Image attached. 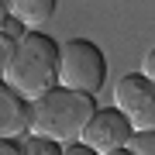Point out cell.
<instances>
[{"mask_svg": "<svg viewBox=\"0 0 155 155\" xmlns=\"http://www.w3.org/2000/svg\"><path fill=\"white\" fill-rule=\"evenodd\" d=\"M97 110H100L97 97L55 86L28 104V134H41V138L66 148V145L79 141L83 127L90 124V117Z\"/></svg>", "mask_w": 155, "mask_h": 155, "instance_id": "obj_1", "label": "cell"}, {"mask_svg": "<svg viewBox=\"0 0 155 155\" xmlns=\"http://www.w3.org/2000/svg\"><path fill=\"white\" fill-rule=\"evenodd\" d=\"M0 155H21V145H17V141H4V138H0Z\"/></svg>", "mask_w": 155, "mask_h": 155, "instance_id": "obj_14", "label": "cell"}, {"mask_svg": "<svg viewBox=\"0 0 155 155\" xmlns=\"http://www.w3.org/2000/svg\"><path fill=\"white\" fill-rule=\"evenodd\" d=\"M21 155H62V145L41 138V134H24L21 138Z\"/></svg>", "mask_w": 155, "mask_h": 155, "instance_id": "obj_8", "label": "cell"}, {"mask_svg": "<svg viewBox=\"0 0 155 155\" xmlns=\"http://www.w3.org/2000/svg\"><path fill=\"white\" fill-rule=\"evenodd\" d=\"M52 14H55V0H14L11 4V17H17L28 31L52 21Z\"/></svg>", "mask_w": 155, "mask_h": 155, "instance_id": "obj_7", "label": "cell"}, {"mask_svg": "<svg viewBox=\"0 0 155 155\" xmlns=\"http://www.w3.org/2000/svg\"><path fill=\"white\" fill-rule=\"evenodd\" d=\"M7 86L24 100H38L41 93L59 86V41L45 31H28L14 45L11 66H7Z\"/></svg>", "mask_w": 155, "mask_h": 155, "instance_id": "obj_2", "label": "cell"}, {"mask_svg": "<svg viewBox=\"0 0 155 155\" xmlns=\"http://www.w3.org/2000/svg\"><path fill=\"white\" fill-rule=\"evenodd\" d=\"M28 134V100L14 93L7 79H0V138L17 141Z\"/></svg>", "mask_w": 155, "mask_h": 155, "instance_id": "obj_6", "label": "cell"}, {"mask_svg": "<svg viewBox=\"0 0 155 155\" xmlns=\"http://www.w3.org/2000/svg\"><path fill=\"white\" fill-rule=\"evenodd\" d=\"M110 155H131V152H127V148H117V152H110Z\"/></svg>", "mask_w": 155, "mask_h": 155, "instance_id": "obj_16", "label": "cell"}, {"mask_svg": "<svg viewBox=\"0 0 155 155\" xmlns=\"http://www.w3.org/2000/svg\"><path fill=\"white\" fill-rule=\"evenodd\" d=\"M0 35H4L7 41H14V45H17V41L24 38V35H28V28H24V24L17 21V17H11V14H7V21L0 24Z\"/></svg>", "mask_w": 155, "mask_h": 155, "instance_id": "obj_10", "label": "cell"}, {"mask_svg": "<svg viewBox=\"0 0 155 155\" xmlns=\"http://www.w3.org/2000/svg\"><path fill=\"white\" fill-rule=\"evenodd\" d=\"M141 76L148 79V83H155V48H152L148 55L141 59Z\"/></svg>", "mask_w": 155, "mask_h": 155, "instance_id": "obj_12", "label": "cell"}, {"mask_svg": "<svg viewBox=\"0 0 155 155\" xmlns=\"http://www.w3.org/2000/svg\"><path fill=\"white\" fill-rule=\"evenodd\" d=\"M62 155H97V152H90L83 141H72V145H66V148H62Z\"/></svg>", "mask_w": 155, "mask_h": 155, "instance_id": "obj_13", "label": "cell"}, {"mask_svg": "<svg viewBox=\"0 0 155 155\" xmlns=\"http://www.w3.org/2000/svg\"><path fill=\"white\" fill-rule=\"evenodd\" d=\"M127 152H131V155H155V131H138V134H131Z\"/></svg>", "mask_w": 155, "mask_h": 155, "instance_id": "obj_9", "label": "cell"}, {"mask_svg": "<svg viewBox=\"0 0 155 155\" xmlns=\"http://www.w3.org/2000/svg\"><path fill=\"white\" fill-rule=\"evenodd\" d=\"M107 79V59L97 41L69 38L59 45V86L97 97Z\"/></svg>", "mask_w": 155, "mask_h": 155, "instance_id": "obj_3", "label": "cell"}, {"mask_svg": "<svg viewBox=\"0 0 155 155\" xmlns=\"http://www.w3.org/2000/svg\"><path fill=\"white\" fill-rule=\"evenodd\" d=\"M131 134H134V127L127 124V117L117 110V107H100V110L90 117V124L83 127L79 141H83L90 152H97V155H110L117 148H127Z\"/></svg>", "mask_w": 155, "mask_h": 155, "instance_id": "obj_5", "label": "cell"}, {"mask_svg": "<svg viewBox=\"0 0 155 155\" xmlns=\"http://www.w3.org/2000/svg\"><path fill=\"white\" fill-rule=\"evenodd\" d=\"M114 107L127 117L134 134L138 131H155V83H148L141 72H127V76L117 79Z\"/></svg>", "mask_w": 155, "mask_h": 155, "instance_id": "obj_4", "label": "cell"}, {"mask_svg": "<svg viewBox=\"0 0 155 155\" xmlns=\"http://www.w3.org/2000/svg\"><path fill=\"white\" fill-rule=\"evenodd\" d=\"M7 14H11V4H4V0H0V24L7 21Z\"/></svg>", "mask_w": 155, "mask_h": 155, "instance_id": "obj_15", "label": "cell"}, {"mask_svg": "<svg viewBox=\"0 0 155 155\" xmlns=\"http://www.w3.org/2000/svg\"><path fill=\"white\" fill-rule=\"evenodd\" d=\"M11 55H14V41H7L0 35V79H7V66H11Z\"/></svg>", "mask_w": 155, "mask_h": 155, "instance_id": "obj_11", "label": "cell"}]
</instances>
